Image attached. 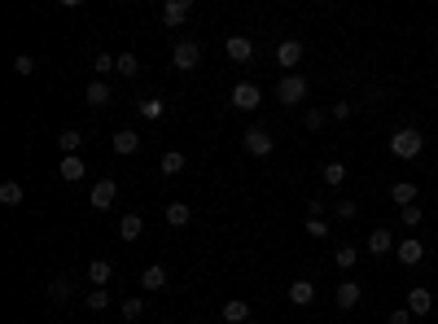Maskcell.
I'll return each instance as SVG.
<instances>
[{"label": "cell", "mask_w": 438, "mask_h": 324, "mask_svg": "<svg viewBox=\"0 0 438 324\" xmlns=\"http://www.w3.org/2000/svg\"><path fill=\"white\" fill-rule=\"evenodd\" d=\"M421 149H425V136L417 127H399L395 136H390V153H395V158H417Z\"/></svg>", "instance_id": "obj_1"}, {"label": "cell", "mask_w": 438, "mask_h": 324, "mask_svg": "<svg viewBox=\"0 0 438 324\" xmlns=\"http://www.w3.org/2000/svg\"><path fill=\"white\" fill-rule=\"evenodd\" d=\"M276 101L281 105H303L307 101V75H285L276 83Z\"/></svg>", "instance_id": "obj_2"}, {"label": "cell", "mask_w": 438, "mask_h": 324, "mask_svg": "<svg viewBox=\"0 0 438 324\" xmlns=\"http://www.w3.org/2000/svg\"><path fill=\"white\" fill-rule=\"evenodd\" d=\"M232 105H237V110H241V114L259 110V105H263V92H259V83H250V79L232 83Z\"/></svg>", "instance_id": "obj_3"}, {"label": "cell", "mask_w": 438, "mask_h": 324, "mask_svg": "<svg viewBox=\"0 0 438 324\" xmlns=\"http://www.w3.org/2000/svg\"><path fill=\"white\" fill-rule=\"evenodd\" d=\"M241 145H245V153H254V158H267V153L276 149V140H272V131H267V127H245Z\"/></svg>", "instance_id": "obj_4"}, {"label": "cell", "mask_w": 438, "mask_h": 324, "mask_svg": "<svg viewBox=\"0 0 438 324\" xmlns=\"http://www.w3.org/2000/svg\"><path fill=\"white\" fill-rule=\"evenodd\" d=\"M197 62H202V44L197 40H180L171 53V66L175 70H197Z\"/></svg>", "instance_id": "obj_5"}, {"label": "cell", "mask_w": 438, "mask_h": 324, "mask_svg": "<svg viewBox=\"0 0 438 324\" xmlns=\"http://www.w3.org/2000/svg\"><path fill=\"white\" fill-rule=\"evenodd\" d=\"M114 197H118V184H114L110 175H101L97 184H92V193H88L92 210H110V206H114Z\"/></svg>", "instance_id": "obj_6"}, {"label": "cell", "mask_w": 438, "mask_h": 324, "mask_svg": "<svg viewBox=\"0 0 438 324\" xmlns=\"http://www.w3.org/2000/svg\"><path fill=\"white\" fill-rule=\"evenodd\" d=\"M298 62H303V40H281V44H276V66L294 75Z\"/></svg>", "instance_id": "obj_7"}, {"label": "cell", "mask_w": 438, "mask_h": 324, "mask_svg": "<svg viewBox=\"0 0 438 324\" xmlns=\"http://www.w3.org/2000/svg\"><path fill=\"white\" fill-rule=\"evenodd\" d=\"M223 53H228L237 66H245L254 57V40H250V35H228V40H223Z\"/></svg>", "instance_id": "obj_8"}, {"label": "cell", "mask_w": 438, "mask_h": 324, "mask_svg": "<svg viewBox=\"0 0 438 324\" xmlns=\"http://www.w3.org/2000/svg\"><path fill=\"white\" fill-rule=\"evenodd\" d=\"M188 14H193V0H167V5L158 9V18L167 22V27H184Z\"/></svg>", "instance_id": "obj_9"}, {"label": "cell", "mask_w": 438, "mask_h": 324, "mask_svg": "<svg viewBox=\"0 0 438 324\" xmlns=\"http://www.w3.org/2000/svg\"><path fill=\"white\" fill-rule=\"evenodd\" d=\"M395 237H390V228H373L369 233V241H364V250H369L373 259H382V255H395Z\"/></svg>", "instance_id": "obj_10"}, {"label": "cell", "mask_w": 438, "mask_h": 324, "mask_svg": "<svg viewBox=\"0 0 438 324\" xmlns=\"http://www.w3.org/2000/svg\"><path fill=\"white\" fill-rule=\"evenodd\" d=\"M395 259H399V263H404V268H417V263L425 259V246L417 241V237H404V241H399V246H395Z\"/></svg>", "instance_id": "obj_11"}, {"label": "cell", "mask_w": 438, "mask_h": 324, "mask_svg": "<svg viewBox=\"0 0 438 324\" xmlns=\"http://www.w3.org/2000/svg\"><path fill=\"white\" fill-rule=\"evenodd\" d=\"M390 202H395L399 210L417 206V184H412V180H395V184H390Z\"/></svg>", "instance_id": "obj_12"}, {"label": "cell", "mask_w": 438, "mask_h": 324, "mask_svg": "<svg viewBox=\"0 0 438 324\" xmlns=\"http://www.w3.org/2000/svg\"><path fill=\"white\" fill-rule=\"evenodd\" d=\"M360 298H364L360 281H338V307L342 311H355V307H360Z\"/></svg>", "instance_id": "obj_13"}, {"label": "cell", "mask_w": 438, "mask_h": 324, "mask_svg": "<svg viewBox=\"0 0 438 324\" xmlns=\"http://www.w3.org/2000/svg\"><path fill=\"white\" fill-rule=\"evenodd\" d=\"M110 276H114V263H110V259H92V263H88L92 290H105V285H110Z\"/></svg>", "instance_id": "obj_14"}, {"label": "cell", "mask_w": 438, "mask_h": 324, "mask_svg": "<svg viewBox=\"0 0 438 324\" xmlns=\"http://www.w3.org/2000/svg\"><path fill=\"white\" fill-rule=\"evenodd\" d=\"M140 285H145L149 294H158V290H167V268L162 263H149L145 272H140Z\"/></svg>", "instance_id": "obj_15"}, {"label": "cell", "mask_w": 438, "mask_h": 324, "mask_svg": "<svg viewBox=\"0 0 438 324\" xmlns=\"http://www.w3.org/2000/svg\"><path fill=\"white\" fill-rule=\"evenodd\" d=\"M57 175H62L66 184H75V180H84V175H88V166H84V158H79V153H70V158H62Z\"/></svg>", "instance_id": "obj_16"}, {"label": "cell", "mask_w": 438, "mask_h": 324, "mask_svg": "<svg viewBox=\"0 0 438 324\" xmlns=\"http://www.w3.org/2000/svg\"><path fill=\"white\" fill-rule=\"evenodd\" d=\"M219 316L228 320V324H245V320H250V303H245V298H228Z\"/></svg>", "instance_id": "obj_17"}, {"label": "cell", "mask_w": 438, "mask_h": 324, "mask_svg": "<svg viewBox=\"0 0 438 324\" xmlns=\"http://www.w3.org/2000/svg\"><path fill=\"white\" fill-rule=\"evenodd\" d=\"M430 307H434V294L430 290H421V285H417V290H408V311H412V316H430Z\"/></svg>", "instance_id": "obj_18"}, {"label": "cell", "mask_w": 438, "mask_h": 324, "mask_svg": "<svg viewBox=\"0 0 438 324\" xmlns=\"http://www.w3.org/2000/svg\"><path fill=\"white\" fill-rule=\"evenodd\" d=\"M289 303H294V307H311V303H316V285H311V281H294V285H289Z\"/></svg>", "instance_id": "obj_19"}, {"label": "cell", "mask_w": 438, "mask_h": 324, "mask_svg": "<svg viewBox=\"0 0 438 324\" xmlns=\"http://www.w3.org/2000/svg\"><path fill=\"white\" fill-rule=\"evenodd\" d=\"M110 149H114V153H123V158H127V153H136V149H140V136H136V131H127V127H123V131H114Z\"/></svg>", "instance_id": "obj_20"}, {"label": "cell", "mask_w": 438, "mask_h": 324, "mask_svg": "<svg viewBox=\"0 0 438 324\" xmlns=\"http://www.w3.org/2000/svg\"><path fill=\"white\" fill-rule=\"evenodd\" d=\"M84 97H88V105H97V110H101V105H110V97H114V92H110V83H105V79H92Z\"/></svg>", "instance_id": "obj_21"}, {"label": "cell", "mask_w": 438, "mask_h": 324, "mask_svg": "<svg viewBox=\"0 0 438 324\" xmlns=\"http://www.w3.org/2000/svg\"><path fill=\"white\" fill-rule=\"evenodd\" d=\"M0 202H5V206H22V202H27V188H22L18 180H5V184H0Z\"/></svg>", "instance_id": "obj_22"}, {"label": "cell", "mask_w": 438, "mask_h": 324, "mask_svg": "<svg viewBox=\"0 0 438 324\" xmlns=\"http://www.w3.org/2000/svg\"><path fill=\"white\" fill-rule=\"evenodd\" d=\"M118 233H123V241H136V237L145 233V219H140V215H123V219H118Z\"/></svg>", "instance_id": "obj_23"}, {"label": "cell", "mask_w": 438, "mask_h": 324, "mask_svg": "<svg viewBox=\"0 0 438 324\" xmlns=\"http://www.w3.org/2000/svg\"><path fill=\"white\" fill-rule=\"evenodd\" d=\"M193 219V210H188V202H167V224L171 228H184Z\"/></svg>", "instance_id": "obj_24"}, {"label": "cell", "mask_w": 438, "mask_h": 324, "mask_svg": "<svg viewBox=\"0 0 438 324\" xmlns=\"http://www.w3.org/2000/svg\"><path fill=\"white\" fill-rule=\"evenodd\" d=\"M79 145H84V136H79L75 127H66L62 136H57V149H62V158H70V153H79Z\"/></svg>", "instance_id": "obj_25"}, {"label": "cell", "mask_w": 438, "mask_h": 324, "mask_svg": "<svg viewBox=\"0 0 438 324\" xmlns=\"http://www.w3.org/2000/svg\"><path fill=\"white\" fill-rule=\"evenodd\" d=\"M136 110H140V118H149V123H158V118L167 114V105H162L158 97H145V101H136Z\"/></svg>", "instance_id": "obj_26"}, {"label": "cell", "mask_w": 438, "mask_h": 324, "mask_svg": "<svg viewBox=\"0 0 438 324\" xmlns=\"http://www.w3.org/2000/svg\"><path fill=\"white\" fill-rule=\"evenodd\" d=\"M158 166H162V175H180V171H184V153H180V149H167V153L158 158Z\"/></svg>", "instance_id": "obj_27"}, {"label": "cell", "mask_w": 438, "mask_h": 324, "mask_svg": "<svg viewBox=\"0 0 438 324\" xmlns=\"http://www.w3.org/2000/svg\"><path fill=\"white\" fill-rule=\"evenodd\" d=\"M333 263H338V272H351L355 263H360V250H355V246H338L333 250Z\"/></svg>", "instance_id": "obj_28"}, {"label": "cell", "mask_w": 438, "mask_h": 324, "mask_svg": "<svg viewBox=\"0 0 438 324\" xmlns=\"http://www.w3.org/2000/svg\"><path fill=\"white\" fill-rule=\"evenodd\" d=\"M320 180L329 188H342V180H347V166L342 162H325V171H320Z\"/></svg>", "instance_id": "obj_29"}, {"label": "cell", "mask_w": 438, "mask_h": 324, "mask_svg": "<svg viewBox=\"0 0 438 324\" xmlns=\"http://www.w3.org/2000/svg\"><path fill=\"white\" fill-rule=\"evenodd\" d=\"M49 298H53V303H66V298H70V276H57V281H49Z\"/></svg>", "instance_id": "obj_30"}, {"label": "cell", "mask_w": 438, "mask_h": 324, "mask_svg": "<svg viewBox=\"0 0 438 324\" xmlns=\"http://www.w3.org/2000/svg\"><path fill=\"white\" fill-rule=\"evenodd\" d=\"M303 123H307V131H320V127L329 123V110H316V105H307V118H303Z\"/></svg>", "instance_id": "obj_31"}, {"label": "cell", "mask_w": 438, "mask_h": 324, "mask_svg": "<svg viewBox=\"0 0 438 324\" xmlns=\"http://www.w3.org/2000/svg\"><path fill=\"white\" fill-rule=\"evenodd\" d=\"M114 70H118V75H127V79H136V75H140V62H136L132 53H123V57H118V66H114Z\"/></svg>", "instance_id": "obj_32"}, {"label": "cell", "mask_w": 438, "mask_h": 324, "mask_svg": "<svg viewBox=\"0 0 438 324\" xmlns=\"http://www.w3.org/2000/svg\"><path fill=\"white\" fill-rule=\"evenodd\" d=\"M333 215H338V219H355V215H360V206H355L351 197H338V202H333Z\"/></svg>", "instance_id": "obj_33"}, {"label": "cell", "mask_w": 438, "mask_h": 324, "mask_svg": "<svg viewBox=\"0 0 438 324\" xmlns=\"http://www.w3.org/2000/svg\"><path fill=\"white\" fill-rule=\"evenodd\" d=\"M136 316H145V298H127V303H123V320H136Z\"/></svg>", "instance_id": "obj_34"}, {"label": "cell", "mask_w": 438, "mask_h": 324, "mask_svg": "<svg viewBox=\"0 0 438 324\" xmlns=\"http://www.w3.org/2000/svg\"><path fill=\"white\" fill-rule=\"evenodd\" d=\"M351 114H355V105H351V101H333V105H329V118H338V123H347Z\"/></svg>", "instance_id": "obj_35"}, {"label": "cell", "mask_w": 438, "mask_h": 324, "mask_svg": "<svg viewBox=\"0 0 438 324\" xmlns=\"http://www.w3.org/2000/svg\"><path fill=\"white\" fill-rule=\"evenodd\" d=\"M14 70H18L22 79H31V75H35V57H27V53H22V57H14Z\"/></svg>", "instance_id": "obj_36"}, {"label": "cell", "mask_w": 438, "mask_h": 324, "mask_svg": "<svg viewBox=\"0 0 438 324\" xmlns=\"http://www.w3.org/2000/svg\"><path fill=\"white\" fill-rule=\"evenodd\" d=\"M92 66H97V79H101V75H110V70L118 66V57H110V53H97V62H92Z\"/></svg>", "instance_id": "obj_37"}, {"label": "cell", "mask_w": 438, "mask_h": 324, "mask_svg": "<svg viewBox=\"0 0 438 324\" xmlns=\"http://www.w3.org/2000/svg\"><path fill=\"white\" fill-rule=\"evenodd\" d=\"M399 224H404L408 233H412V228L421 224V210H417V206H404V210H399Z\"/></svg>", "instance_id": "obj_38"}, {"label": "cell", "mask_w": 438, "mask_h": 324, "mask_svg": "<svg viewBox=\"0 0 438 324\" xmlns=\"http://www.w3.org/2000/svg\"><path fill=\"white\" fill-rule=\"evenodd\" d=\"M325 197H307V219H325Z\"/></svg>", "instance_id": "obj_39"}, {"label": "cell", "mask_w": 438, "mask_h": 324, "mask_svg": "<svg viewBox=\"0 0 438 324\" xmlns=\"http://www.w3.org/2000/svg\"><path fill=\"white\" fill-rule=\"evenodd\" d=\"M88 307H92V311H105V307H110V294H105V290H92V294H88Z\"/></svg>", "instance_id": "obj_40"}, {"label": "cell", "mask_w": 438, "mask_h": 324, "mask_svg": "<svg viewBox=\"0 0 438 324\" xmlns=\"http://www.w3.org/2000/svg\"><path fill=\"white\" fill-rule=\"evenodd\" d=\"M307 237H329V224L325 219H307Z\"/></svg>", "instance_id": "obj_41"}, {"label": "cell", "mask_w": 438, "mask_h": 324, "mask_svg": "<svg viewBox=\"0 0 438 324\" xmlns=\"http://www.w3.org/2000/svg\"><path fill=\"white\" fill-rule=\"evenodd\" d=\"M412 320H417V316H412V311H408V307H399V311H390V324H412Z\"/></svg>", "instance_id": "obj_42"}, {"label": "cell", "mask_w": 438, "mask_h": 324, "mask_svg": "<svg viewBox=\"0 0 438 324\" xmlns=\"http://www.w3.org/2000/svg\"><path fill=\"white\" fill-rule=\"evenodd\" d=\"M245 324H259V320H245Z\"/></svg>", "instance_id": "obj_43"}, {"label": "cell", "mask_w": 438, "mask_h": 324, "mask_svg": "<svg viewBox=\"0 0 438 324\" xmlns=\"http://www.w3.org/2000/svg\"><path fill=\"white\" fill-rule=\"evenodd\" d=\"M193 324H206V320H193Z\"/></svg>", "instance_id": "obj_44"}]
</instances>
